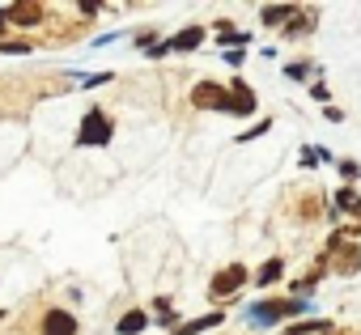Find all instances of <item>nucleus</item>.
Wrapping results in <instances>:
<instances>
[{"mask_svg":"<svg viewBox=\"0 0 361 335\" xmlns=\"http://www.w3.org/2000/svg\"><path fill=\"white\" fill-rule=\"evenodd\" d=\"M306 310H310L306 297H268V301L247 305V318L255 327H276L281 318H293V314H306Z\"/></svg>","mask_w":361,"mask_h":335,"instance_id":"nucleus-1","label":"nucleus"},{"mask_svg":"<svg viewBox=\"0 0 361 335\" xmlns=\"http://www.w3.org/2000/svg\"><path fill=\"white\" fill-rule=\"evenodd\" d=\"M111 136H115L111 115H106L102 106H90L85 119H81V127H77V148H102Z\"/></svg>","mask_w":361,"mask_h":335,"instance_id":"nucleus-2","label":"nucleus"},{"mask_svg":"<svg viewBox=\"0 0 361 335\" xmlns=\"http://www.w3.org/2000/svg\"><path fill=\"white\" fill-rule=\"evenodd\" d=\"M251 280V272H247V263L243 259H234V263H226L213 280H209V297L213 301H230V297H238L243 293V284Z\"/></svg>","mask_w":361,"mask_h":335,"instance_id":"nucleus-3","label":"nucleus"},{"mask_svg":"<svg viewBox=\"0 0 361 335\" xmlns=\"http://www.w3.org/2000/svg\"><path fill=\"white\" fill-rule=\"evenodd\" d=\"M43 18H47V9L35 5V0H18V5H5V9H0V34H5L9 26H18V30H35V26H43Z\"/></svg>","mask_w":361,"mask_h":335,"instance_id":"nucleus-4","label":"nucleus"},{"mask_svg":"<svg viewBox=\"0 0 361 335\" xmlns=\"http://www.w3.org/2000/svg\"><path fill=\"white\" fill-rule=\"evenodd\" d=\"M226 102H230V85H221V81H196V89H192V106L196 110H226Z\"/></svg>","mask_w":361,"mask_h":335,"instance_id":"nucleus-5","label":"nucleus"},{"mask_svg":"<svg viewBox=\"0 0 361 335\" xmlns=\"http://www.w3.org/2000/svg\"><path fill=\"white\" fill-rule=\"evenodd\" d=\"M77 331H81V322H77L73 310L51 305V310H43V318H39V335H77Z\"/></svg>","mask_w":361,"mask_h":335,"instance_id":"nucleus-6","label":"nucleus"},{"mask_svg":"<svg viewBox=\"0 0 361 335\" xmlns=\"http://www.w3.org/2000/svg\"><path fill=\"white\" fill-rule=\"evenodd\" d=\"M255 106H259L255 89H251L243 77H234V81H230V102H226V115H238V119H247V115H255Z\"/></svg>","mask_w":361,"mask_h":335,"instance_id":"nucleus-7","label":"nucleus"},{"mask_svg":"<svg viewBox=\"0 0 361 335\" xmlns=\"http://www.w3.org/2000/svg\"><path fill=\"white\" fill-rule=\"evenodd\" d=\"M204 39H209L204 22H192V26L178 30V34H170V56H192V51L204 47Z\"/></svg>","mask_w":361,"mask_h":335,"instance_id":"nucleus-8","label":"nucleus"},{"mask_svg":"<svg viewBox=\"0 0 361 335\" xmlns=\"http://www.w3.org/2000/svg\"><path fill=\"white\" fill-rule=\"evenodd\" d=\"M221 322H226V310H209V314H200V318L178 322L170 335H204V331H213V327H221Z\"/></svg>","mask_w":361,"mask_h":335,"instance_id":"nucleus-9","label":"nucleus"},{"mask_svg":"<svg viewBox=\"0 0 361 335\" xmlns=\"http://www.w3.org/2000/svg\"><path fill=\"white\" fill-rule=\"evenodd\" d=\"M336 251H340V259L331 263L336 276H353V272H361V246H336Z\"/></svg>","mask_w":361,"mask_h":335,"instance_id":"nucleus-10","label":"nucleus"},{"mask_svg":"<svg viewBox=\"0 0 361 335\" xmlns=\"http://www.w3.org/2000/svg\"><path fill=\"white\" fill-rule=\"evenodd\" d=\"M217 43H221L226 51H243V47L251 43V39H247L243 30H234V26H230V22L221 18V22H217Z\"/></svg>","mask_w":361,"mask_h":335,"instance_id":"nucleus-11","label":"nucleus"},{"mask_svg":"<svg viewBox=\"0 0 361 335\" xmlns=\"http://www.w3.org/2000/svg\"><path fill=\"white\" fill-rule=\"evenodd\" d=\"M314 30V9H298L293 18H289V26H285V39H302V34H310Z\"/></svg>","mask_w":361,"mask_h":335,"instance_id":"nucleus-12","label":"nucleus"},{"mask_svg":"<svg viewBox=\"0 0 361 335\" xmlns=\"http://www.w3.org/2000/svg\"><path fill=\"white\" fill-rule=\"evenodd\" d=\"M293 13H298V5H268V9H259V22L264 26H289Z\"/></svg>","mask_w":361,"mask_h":335,"instance_id":"nucleus-13","label":"nucleus"},{"mask_svg":"<svg viewBox=\"0 0 361 335\" xmlns=\"http://www.w3.org/2000/svg\"><path fill=\"white\" fill-rule=\"evenodd\" d=\"M145 327H149V314H145V310H128V314L115 322V331H119V335H140Z\"/></svg>","mask_w":361,"mask_h":335,"instance_id":"nucleus-14","label":"nucleus"},{"mask_svg":"<svg viewBox=\"0 0 361 335\" xmlns=\"http://www.w3.org/2000/svg\"><path fill=\"white\" fill-rule=\"evenodd\" d=\"M336 208L361 221V196H357V187H340V191H336Z\"/></svg>","mask_w":361,"mask_h":335,"instance_id":"nucleus-15","label":"nucleus"},{"mask_svg":"<svg viewBox=\"0 0 361 335\" xmlns=\"http://www.w3.org/2000/svg\"><path fill=\"white\" fill-rule=\"evenodd\" d=\"M281 276H285V259H268V263L255 272V284H259V289H268V284H276Z\"/></svg>","mask_w":361,"mask_h":335,"instance_id":"nucleus-16","label":"nucleus"},{"mask_svg":"<svg viewBox=\"0 0 361 335\" xmlns=\"http://www.w3.org/2000/svg\"><path fill=\"white\" fill-rule=\"evenodd\" d=\"M323 331H331V322H327V318H306V322L285 327L281 335H323Z\"/></svg>","mask_w":361,"mask_h":335,"instance_id":"nucleus-17","label":"nucleus"},{"mask_svg":"<svg viewBox=\"0 0 361 335\" xmlns=\"http://www.w3.org/2000/svg\"><path fill=\"white\" fill-rule=\"evenodd\" d=\"M153 310H157V327H166V331H174V327H178V314H174L170 297H157V301H153Z\"/></svg>","mask_w":361,"mask_h":335,"instance_id":"nucleus-18","label":"nucleus"},{"mask_svg":"<svg viewBox=\"0 0 361 335\" xmlns=\"http://www.w3.org/2000/svg\"><path fill=\"white\" fill-rule=\"evenodd\" d=\"M314 72H319V68H314V64H306V60H298V64H289V68H285V77H289V81H310Z\"/></svg>","mask_w":361,"mask_h":335,"instance_id":"nucleus-19","label":"nucleus"},{"mask_svg":"<svg viewBox=\"0 0 361 335\" xmlns=\"http://www.w3.org/2000/svg\"><path fill=\"white\" fill-rule=\"evenodd\" d=\"M272 127V119H264V123H255V127H247V132H238V144H247V140H255V136H264Z\"/></svg>","mask_w":361,"mask_h":335,"instance_id":"nucleus-20","label":"nucleus"},{"mask_svg":"<svg viewBox=\"0 0 361 335\" xmlns=\"http://www.w3.org/2000/svg\"><path fill=\"white\" fill-rule=\"evenodd\" d=\"M357 175H361V165H357V161H348V157H344V161H340V179H344V183H348V187H353V179H357Z\"/></svg>","mask_w":361,"mask_h":335,"instance_id":"nucleus-21","label":"nucleus"},{"mask_svg":"<svg viewBox=\"0 0 361 335\" xmlns=\"http://www.w3.org/2000/svg\"><path fill=\"white\" fill-rule=\"evenodd\" d=\"M0 51H5V56H30V43H0Z\"/></svg>","mask_w":361,"mask_h":335,"instance_id":"nucleus-22","label":"nucleus"},{"mask_svg":"<svg viewBox=\"0 0 361 335\" xmlns=\"http://www.w3.org/2000/svg\"><path fill=\"white\" fill-rule=\"evenodd\" d=\"M310 98H314V102H323V106H327V102H331V89H327V85H323V81H314V85H310Z\"/></svg>","mask_w":361,"mask_h":335,"instance_id":"nucleus-23","label":"nucleus"},{"mask_svg":"<svg viewBox=\"0 0 361 335\" xmlns=\"http://www.w3.org/2000/svg\"><path fill=\"white\" fill-rule=\"evenodd\" d=\"M153 39H157L153 30H136V34H132V43H136V47H145V51L153 47Z\"/></svg>","mask_w":361,"mask_h":335,"instance_id":"nucleus-24","label":"nucleus"},{"mask_svg":"<svg viewBox=\"0 0 361 335\" xmlns=\"http://www.w3.org/2000/svg\"><path fill=\"white\" fill-rule=\"evenodd\" d=\"M145 56H149V60H161V56H170V39H166V43H153Z\"/></svg>","mask_w":361,"mask_h":335,"instance_id":"nucleus-25","label":"nucleus"},{"mask_svg":"<svg viewBox=\"0 0 361 335\" xmlns=\"http://www.w3.org/2000/svg\"><path fill=\"white\" fill-rule=\"evenodd\" d=\"M221 60H226V64H234V68H243V60H247V56H243V51H226Z\"/></svg>","mask_w":361,"mask_h":335,"instance_id":"nucleus-26","label":"nucleus"},{"mask_svg":"<svg viewBox=\"0 0 361 335\" xmlns=\"http://www.w3.org/2000/svg\"><path fill=\"white\" fill-rule=\"evenodd\" d=\"M323 115H327L331 123H344V110H340V106H323Z\"/></svg>","mask_w":361,"mask_h":335,"instance_id":"nucleus-27","label":"nucleus"},{"mask_svg":"<svg viewBox=\"0 0 361 335\" xmlns=\"http://www.w3.org/2000/svg\"><path fill=\"white\" fill-rule=\"evenodd\" d=\"M77 13H81V18H98L102 9H98V5H77Z\"/></svg>","mask_w":361,"mask_h":335,"instance_id":"nucleus-28","label":"nucleus"},{"mask_svg":"<svg viewBox=\"0 0 361 335\" xmlns=\"http://www.w3.org/2000/svg\"><path fill=\"white\" fill-rule=\"evenodd\" d=\"M323 335H340V331H323Z\"/></svg>","mask_w":361,"mask_h":335,"instance_id":"nucleus-29","label":"nucleus"},{"mask_svg":"<svg viewBox=\"0 0 361 335\" xmlns=\"http://www.w3.org/2000/svg\"><path fill=\"white\" fill-rule=\"evenodd\" d=\"M0 322H5V310H0Z\"/></svg>","mask_w":361,"mask_h":335,"instance_id":"nucleus-30","label":"nucleus"}]
</instances>
